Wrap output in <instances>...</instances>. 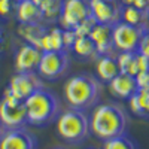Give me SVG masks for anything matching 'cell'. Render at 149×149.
<instances>
[{
    "instance_id": "cell-5",
    "label": "cell",
    "mask_w": 149,
    "mask_h": 149,
    "mask_svg": "<svg viewBox=\"0 0 149 149\" xmlns=\"http://www.w3.org/2000/svg\"><path fill=\"white\" fill-rule=\"evenodd\" d=\"M149 30V26H131L124 21H118L112 27V40L115 51L134 52L139 49L143 34Z\"/></svg>"
},
{
    "instance_id": "cell-15",
    "label": "cell",
    "mask_w": 149,
    "mask_h": 149,
    "mask_svg": "<svg viewBox=\"0 0 149 149\" xmlns=\"http://www.w3.org/2000/svg\"><path fill=\"white\" fill-rule=\"evenodd\" d=\"M15 18L19 24H37L43 22V15L40 8L33 0H22L17 3L15 8Z\"/></svg>"
},
{
    "instance_id": "cell-12",
    "label": "cell",
    "mask_w": 149,
    "mask_h": 149,
    "mask_svg": "<svg viewBox=\"0 0 149 149\" xmlns=\"http://www.w3.org/2000/svg\"><path fill=\"white\" fill-rule=\"evenodd\" d=\"M42 51L37 46L24 43L18 48L14 58V64L17 72H36L40 63Z\"/></svg>"
},
{
    "instance_id": "cell-21",
    "label": "cell",
    "mask_w": 149,
    "mask_h": 149,
    "mask_svg": "<svg viewBox=\"0 0 149 149\" xmlns=\"http://www.w3.org/2000/svg\"><path fill=\"white\" fill-rule=\"evenodd\" d=\"M72 51L82 60H91V58L97 60L98 58L95 45L90 39V36H79V37H76V40H74V43L72 46Z\"/></svg>"
},
{
    "instance_id": "cell-37",
    "label": "cell",
    "mask_w": 149,
    "mask_h": 149,
    "mask_svg": "<svg viewBox=\"0 0 149 149\" xmlns=\"http://www.w3.org/2000/svg\"><path fill=\"white\" fill-rule=\"evenodd\" d=\"M0 31H2V29H0Z\"/></svg>"
},
{
    "instance_id": "cell-34",
    "label": "cell",
    "mask_w": 149,
    "mask_h": 149,
    "mask_svg": "<svg viewBox=\"0 0 149 149\" xmlns=\"http://www.w3.org/2000/svg\"><path fill=\"white\" fill-rule=\"evenodd\" d=\"M14 2H15V3H19V2H22V0H14Z\"/></svg>"
},
{
    "instance_id": "cell-13",
    "label": "cell",
    "mask_w": 149,
    "mask_h": 149,
    "mask_svg": "<svg viewBox=\"0 0 149 149\" xmlns=\"http://www.w3.org/2000/svg\"><path fill=\"white\" fill-rule=\"evenodd\" d=\"M112 27L109 24H100L97 22L93 27V30L90 31V39L94 42L95 49L98 57L102 55H113L115 46H113V40H112Z\"/></svg>"
},
{
    "instance_id": "cell-16",
    "label": "cell",
    "mask_w": 149,
    "mask_h": 149,
    "mask_svg": "<svg viewBox=\"0 0 149 149\" xmlns=\"http://www.w3.org/2000/svg\"><path fill=\"white\" fill-rule=\"evenodd\" d=\"M95 61H97L95 72H97L98 79H100L102 82H106V84L110 82L119 73L116 57H113V55H102Z\"/></svg>"
},
{
    "instance_id": "cell-1",
    "label": "cell",
    "mask_w": 149,
    "mask_h": 149,
    "mask_svg": "<svg viewBox=\"0 0 149 149\" xmlns=\"http://www.w3.org/2000/svg\"><path fill=\"white\" fill-rule=\"evenodd\" d=\"M128 115L119 104H97L90 116V131L95 139L106 142L127 131Z\"/></svg>"
},
{
    "instance_id": "cell-10",
    "label": "cell",
    "mask_w": 149,
    "mask_h": 149,
    "mask_svg": "<svg viewBox=\"0 0 149 149\" xmlns=\"http://www.w3.org/2000/svg\"><path fill=\"white\" fill-rule=\"evenodd\" d=\"M121 0H90L91 15L100 24H109L113 26L121 21V10H122Z\"/></svg>"
},
{
    "instance_id": "cell-29",
    "label": "cell",
    "mask_w": 149,
    "mask_h": 149,
    "mask_svg": "<svg viewBox=\"0 0 149 149\" xmlns=\"http://www.w3.org/2000/svg\"><path fill=\"white\" fill-rule=\"evenodd\" d=\"M136 84L139 90H149V70L136 74Z\"/></svg>"
},
{
    "instance_id": "cell-8",
    "label": "cell",
    "mask_w": 149,
    "mask_h": 149,
    "mask_svg": "<svg viewBox=\"0 0 149 149\" xmlns=\"http://www.w3.org/2000/svg\"><path fill=\"white\" fill-rule=\"evenodd\" d=\"M42 86L43 82L37 72H17L10 78L6 90L18 100L24 102L27 97H30L34 91H37Z\"/></svg>"
},
{
    "instance_id": "cell-20",
    "label": "cell",
    "mask_w": 149,
    "mask_h": 149,
    "mask_svg": "<svg viewBox=\"0 0 149 149\" xmlns=\"http://www.w3.org/2000/svg\"><path fill=\"white\" fill-rule=\"evenodd\" d=\"M33 2L40 8L43 22H57L61 15V6H63V0H33Z\"/></svg>"
},
{
    "instance_id": "cell-11",
    "label": "cell",
    "mask_w": 149,
    "mask_h": 149,
    "mask_svg": "<svg viewBox=\"0 0 149 149\" xmlns=\"http://www.w3.org/2000/svg\"><path fill=\"white\" fill-rule=\"evenodd\" d=\"M0 149H37V139L24 127L6 130L0 139Z\"/></svg>"
},
{
    "instance_id": "cell-30",
    "label": "cell",
    "mask_w": 149,
    "mask_h": 149,
    "mask_svg": "<svg viewBox=\"0 0 149 149\" xmlns=\"http://www.w3.org/2000/svg\"><path fill=\"white\" fill-rule=\"evenodd\" d=\"M122 5H128V6H136L139 9L148 10L149 12V0H121Z\"/></svg>"
},
{
    "instance_id": "cell-28",
    "label": "cell",
    "mask_w": 149,
    "mask_h": 149,
    "mask_svg": "<svg viewBox=\"0 0 149 149\" xmlns=\"http://www.w3.org/2000/svg\"><path fill=\"white\" fill-rule=\"evenodd\" d=\"M74 40H76V34H74L73 29H63V43L66 51H70Z\"/></svg>"
},
{
    "instance_id": "cell-7",
    "label": "cell",
    "mask_w": 149,
    "mask_h": 149,
    "mask_svg": "<svg viewBox=\"0 0 149 149\" xmlns=\"http://www.w3.org/2000/svg\"><path fill=\"white\" fill-rule=\"evenodd\" d=\"M0 121L3 122L6 130L21 128L27 124V110L24 102L18 100L8 90H5L0 100Z\"/></svg>"
},
{
    "instance_id": "cell-27",
    "label": "cell",
    "mask_w": 149,
    "mask_h": 149,
    "mask_svg": "<svg viewBox=\"0 0 149 149\" xmlns=\"http://www.w3.org/2000/svg\"><path fill=\"white\" fill-rule=\"evenodd\" d=\"M15 8L17 3L14 0H0V18L9 19L15 17Z\"/></svg>"
},
{
    "instance_id": "cell-33",
    "label": "cell",
    "mask_w": 149,
    "mask_h": 149,
    "mask_svg": "<svg viewBox=\"0 0 149 149\" xmlns=\"http://www.w3.org/2000/svg\"><path fill=\"white\" fill-rule=\"evenodd\" d=\"M146 106H148V119H149V90L146 91Z\"/></svg>"
},
{
    "instance_id": "cell-35",
    "label": "cell",
    "mask_w": 149,
    "mask_h": 149,
    "mask_svg": "<svg viewBox=\"0 0 149 149\" xmlns=\"http://www.w3.org/2000/svg\"><path fill=\"white\" fill-rule=\"evenodd\" d=\"M54 149H64V148H61V146H57V148H54Z\"/></svg>"
},
{
    "instance_id": "cell-2",
    "label": "cell",
    "mask_w": 149,
    "mask_h": 149,
    "mask_svg": "<svg viewBox=\"0 0 149 149\" xmlns=\"http://www.w3.org/2000/svg\"><path fill=\"white\" fill-rule=\"evenodd\" d=\"M103 91V82L90 73H79L64 84V97L72 109L86 110L97 106Z\"/></svg>"
},
{
    "instance_id": "cell-32",
    "label": "cell",
    "mask_w": 149,
    "mask_h": 149,
    "mask_svg": "<svg viewBox=\"0 0 149 149\" xmlns=\"http://www.w3.org/2000/svg\"><path fill=\"white\" fill-rule=\"evenodd\" d=\"M6 133V127L3 125V122L2 121H0V139H2V136Z\"/></svg>"
},
{
    "instance_id": "cell-14",
    "label": "cell",
    "mask_w": 149,
    "mask_h": 149,
    "mask_svg": "<svg viewBox=\"0 0 149 149\" xmlns=\"http://www.w3.org/2000/svg\"><path fill=\"white\" fill-rule=\"evenodd\" d=\"M107 86L110 94L116 98H121V100H128L139 90L137 84H136V78L122 72H119L110 82H107Z\"/></svg>"
},
{
    "instance_id": "cell-9",
    "label": "cell",
    "mask_w": 149,
    "mask_h": 149,
    "mask_svg": "<svg viewBox=\"0 0 149 149\" xmlns=\"http://www.w3.org/2000/svg\"><path fill=\"white\" fill-rule=\"evenodd\" d=\"M90 17V0H63L58 22L61 24V29H74Z\"/></svg>"
},
{
    "instance_id": "cell-18",
    "label": "cell",
    "mask_w": 149,
    "mask_h": 149,
    "mask_svg": "<svg viewBox=\"0 0 149 149\" xmlns=\"http://www.w3.org/2000/svg\"><path fill=\"white\" fill-rule=\"evenodd\" d=\"M39 49L42 52L48 51H66L63 43V29L61 27H52L48 29V31L43 34Z\"/></svg>"
},
{
    "instance_id": "cell-26",
    "label": "cell",
    "mask_w": 149,
    "mask_h": 149,
    "mask_svg": "<svg viewBox=\"0 0 149 149\" xmlns=\"http://www.w3.org/2000/svg\"><path fill=\"white\" fill-rule=\"evenodd\" d=\"M97 24V21L93 18V15L90 17V18H86V19H84L79 26H76L73 29V31H74V34H76V37H79V36H88L90 34V31L93 30V27Z\"/></svg>"
},
{
    "instance_id": "cell-36",
    "label": "cell",
    "mask_w": 149,
    "mask_h": 149,
    "mask_svg": "<svg viewBox=\"0 0 149 149\" xmlns=\"http://www.w3.org/2000/svg\"><path fill=\"white\" fill-rule=\"evenodd\" d=\"M88 149H97V148H88Z\"/></svg>"
},
{
    "instance_id": "cell-6",
    "label": "cell",
    "mask_w": 149,
    "mask_h": 149,
    "mask_svg": "<svg viewBox=\"0 0 149 149\" xmlns=\"http://www.w3.org/2000/svg\"><path fill=\"white\" fill-rule=\"evenodd\" d=\"M70 67V58L67 51H48L42 52L40 63L37 66V73L42 79L58 81L67 73Z\"/></svg>"
},
{
    "instance_id": "cell-25",
    "label": "cell",
    "mask_w": 149,
    "mask_h": 149,
    "mask_svg": "<svg viewBox=\"0 0 149 149\" xmlns=\"http://www.w3.org/2000/svg\"><path fill=\"white\" fill-rule=\"evenodd\" d=\"M146 70H149V58L140 52H136L133 67H131V76H136V74L146 72Z\"/></svg>"
},
{
    "instance_id": "cell-19",
    "label": "cell",
    "mask_w": 149,
    "mask_h": 149,
    "mask_svg": "<svg viewBox=\"0 0 149 149\" xmlns=\"http://www.w3.org/2000/svg\"><path fill=\"white\" fill-rule=\"evenodd\" d=\"M121 21L131 26H149V12L136 6L124 5L121 10Z\"/></svg>"
},
{
    "instance_id": "cell-24",
    "label": "cell",
    "mask_w": 149,
    "mask_h": 149,
    "mask_svg": "<svg viewBox=\"0 0 149 149\" xmlns=\"http://www.w3.org/2000/svg\"><path fill=\"white\" fill-rule=\"evenodd\" d=\"M136 52L137 51H134V52H118L116 61H118L119 72L131 74V67H133V61H134Z\"/></svg>"
},
{
    "instance_id": "cell-17",
    "label": "cell",
    "mask_w": 149,
    "mask_h": 149,
    "mask_svg": "<svg viewBox=\"0 0 149 149\" xmlns=\"http://www.w3.org/2000/svg\"><path fill=\"white\" fill-rule=\"evenodd\" d=\"M48 31V27L43 26V22H37V24H19L18 27V34L24 39L26 43L34 45L39 48L40 40L43 34Z\"/></svg>"
},
{
    "instance_id": "cell-3",
    "label": "cell",
    "mask_w": 149,
    "mask_h": 149,
    "mask_svg": "<svg viewBox=\"0 0 149 149\" xmlns=\"http://www.w3.org/2000/svg\"><path fill=\"white\" fill-rule=\"evenodd\" d=\"M27 110V124L34 127H46L60 115L58 97L46 88H39L24 100Z\"/></svg>"
},
{
    "instance_id": "cell-4",
    "label": "cell",
    "mask_w": 149,
    "mask_h": 149,
    "mask_svg": "<svg viewBox=\"0 0 149 149\" xmlns=\"http://www.w3.org/2000/svg\"><path fill=\"white\" fill-rule=\"evenodd\" d=\"M90 118L84 110L67 109L57 118V134L69 145H81L90 136Z\"/></svg>"
},
{
    "instance_id": "cell-22",
    "label": "cell",
    "mask_w": 149,
    "mask_h": 149,
    "mask_svg": "<svg viewBox=\"0 0 149 149\" xmlns=\"http://www.w3.org/2000/svg\"><path fill=\"white\" fill-rule=\"evenodd\" d=\"M146 91L148 90H137L128 98V107L131 113L136 116L148 119V106H146Z\"/></svg>"
},
{
    "instance_id": "cell-23",
    "label": "cell",
    "mask_w": 149,
    "mask_h": 149,
    "mask_svg": "<svg viewBox=\"0 0 149 149\" xmlns=\"http://www.w3.org/2000/svg\"><path fill=\"white\" fill-rule=\"evenodd\" d=\"M102 149H140L137 142L127 133H124L121 136H116L113 139H109L106 142H103Z\"/></svg>"
},
{
    "instance_id": "cell-31",
    "label": "cell",
    "mask_w": 149,
    "mask_h": 149,
    "mask_svg": "<svg viewBox=\"0 0 149 149\" xmlns=\"http://www.w3.org/2000/svg\"><path fill=\"white\" fill-rule=\"evenodd\" d=\"M137 52L146 55L149 58V30L143 34L142 37V40H140V45H139V49H137Z\"/></svg>"
}]
</instances>
